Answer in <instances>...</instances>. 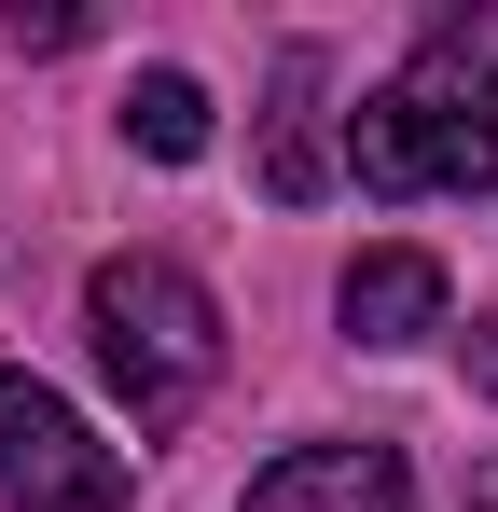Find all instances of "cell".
Instances as JSON below:
<instances>
[{"label": "cell", "instance_id": "cell-4", "mask_svg": "<svg viewBox=\"0 0 498 512\" xmlns=\"http://www.w3.org/2000/svg\"><path fill=\"white\" fill-rule=\"evenodd\" d=\"M249 512H415V471L388 443H305L249 485Z\"/></svg>", "mask_w": 498, "mask_h": 512}, {"label": "cell", "instance_id": "cell-8", "mask_svg": "<svg viewBox=\"0 0 498 512\" xmlns=\"http://www.w3.org/2000/svg\"><path fill=\"white\" fill-rule=\"evenodd\" d=\"M471 388H498V319H471Z\"/></svg>", "mask_w": 498, "mask_h": 512}, {"label": "cell", "instance_id": "cell-6", "mask_svg": "<svg viewBox=\"0 0 498 512\" xmlns=\"http://www.w3.org/2000/svg\"><path fill=\"white\" fill-rule=\"evenodd\" d=\"M319 97H332V56H319V42H291V56H277V111H263V194H277V208L332 194V139H319Z\"/></svg>", "mask_w": 498, "mask_h": 512}, {"label": "cell", "instance_id": "cell-3", "mask_svg": "<svg viewBox=\"0 0 498 512\" xmlns=\"http://www.w3.org/2000/svg\"><path fill=\"white\" fill-rule=\"evenodd\" d=\"M0 512H125V457L42 374H0Z\"/></svg>", "mask_w": 498, "mask_h": 512}, {"label": "cell", "instance_id": "cell-1", "mask_svg": "<svg viewBox=\"0 0 498 512\" xmlns=\"http://www.w3.org/2000/svg\"><path fill=\"white\" fill-rule=\"evenodd\" d=\"M346 167L388 208H415V194H498V0L443 14L402 84H374L346 111Z\"/></svg>", "mask_w": 498, "mask_h": 512}, {"label": "cell", "instance_id": "cell-2", "mask_svg": "<svg viewBox=\"0 0 498 512\" xmlns=\"http://www.w3.org/2000/svg\"><path fill=\"white\" fill-rule=\"evenodd\" d=\"M83 333H97V374H111V402L139 429H180L208 402V374H222V305H208V277L166 250H111L83 277Z\"/></svg>", "mask_w": 498, "mask_h": 512}, {"label": "cell", "instance_id": "cell-7", "mask_svg": "<svg viewBox=\"0 0 498 512\" xmlns=\"http://www.w3.org/2000/svg\"><path fill=\"white\" fill-rule=\"evenodd\" d=\"M125 139H139L153 167H194V153H208V84H194V70H139V84H125Z\"/></svg>", "mask_w": 498, "mask_h": 512}, {"label": "cell", "instance_id": "cell-5", "mask_svg": "<svg viewBox=\"0 0 498 512\" xmlns=\"http://www.w3.org/2000/svg\"><path fill=\"white\" fill-rule=\"evenodd\" d=\"M332 305H346V333H360V346H429L443 319H457V277H443L429 250H360Z\"/></svg>", "mask_w": 498, "mask_h": 512}]
</instances>
